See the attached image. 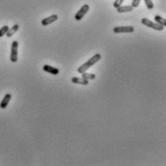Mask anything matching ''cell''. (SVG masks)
<instances>
[{
    "instance_id": "cell-1",
    "label": "cell",
    "mask_w": 166,
    "mask_h": 166,
    "mask_svg": "<svg viewBox=\"0 0 166 166\" xmlns=\"http://www.w3.org/2000/svg\"><path fill=\"white\" fill-rule=\"evenodd\" d=\"M101 54H98V53H97V54H95L94 56H92L88 61H86L84 64H82L80 67L77 68V72H79V74H83V72L87 71L91 67H93L96 63H98L99 60H101Z\"/></svg>"
},
{
    "instance_id": "cell-2",
    "label": "cell",
    "mask_w": 166,
    "mask_h": 166,
    "mask_svg": "<svg viewBox=\"0 0 166 166\" xmlns=\"http://www.w3.org/2000/svg\"><path fill=\"white\" fill-rule=\"evenodd\" d=\"M141 22H142V24H143V25L147 26V27H149V28L154 29V30H156V31H162V30L164 29L163 26L159 25V24H158V23H156V22H152V21H150V19L146 18V17L142 18Z\"/></svg>"
},
{
    "instance_id": "cell-3",
    "label": "cell",
    "mask_w": 166,
    "mask_h": 166,
    "mask_svg": "<svg viewBox=\"0 0 166 166\" xmlns=\"http://www.w3.org/2000/svg\"><path fill=\"white\" fill-rule=\"evenodd\" d=\"M17 55H18V42L14 41L12 43L11 46V56L10 59L13 63L17 62Z\"/></svg>"
},
{
    "instance_id": "cell-4",
    "label": "cell",
    "mask_w": 166,
    "mask_h": 166,
    "mask_svg": "<svg viewBox=\"0 0 166 166\" xmlns=\"http://www.w3.org/2000/svg\"><path fill=\"white\" fill-rule=\"evenodd\" d=\"M89 10H90L89 5L88 4H84L82 7L80 8V10H78V12L75 14V18L76 19V21H81V19L84 17V16L88 13Z\"/></svg>"
},
{
    "instance_id": "cell-5",
    "label": "cell",
    "mask_w": 166,
    "mask_h": 166,
    "mask_svg": "<svg viewBox=\"0 0 166 166\" xmlns=\"http://www.w3.org/2000/svg\"><path fill=\"white\" fill-rule=\"evenodd\" d=\"M134 31V27L130 25H125V26H117V27L113 28V32L116 34L119 33H132Z\"/></svg>"
},
{
    "instance_id": "cell-6",
    "label": "cell",
    "mask_w": 166,
    "mask_h": 166,
    "mask_svg": "<svg viewBox=\"0 0 166 166\" xmlns=\"http://www.w3.org/2000/svg\"><path fill=\"white\" fill-rule=\"evenodd\" d=\"M58 19V16L57 15H52V16H49L48 17H45L42 21V25L44 26H46V25H49L50 23H53L55 22Z\"/></svg>"
},
{
    "instance_id": "cell-7",
    "label": "cell",
    "mask_w": 166,
    "mask_h": 166,
    "mask_svg": "<svg viewBox=\"0 0 166 166\" xmlns=\"http://www.w3.org/2000/svg\"><path fill=\"white\" fill-rule=\"evenodd\" d=\"M11 98H12V95L11 94H6L4 96V98H2L1 102H0V108L5 109L6 107H7L9 102H10V101H11Z\"/></svg>"
},
{
    "instance_id": "cell-8",
    "label": "cell",
    "mask_w": 166,
    "mask_h": 166,
    "mask_svg": "<svg viewBox=\"0 0 166 166\" xmlns=\"http://www.w3.org/2000/svg\"><path fill=\"white\" fill-rule=\"evenodd\" d=\"M43 70L46 72H48V74H51V75H57L59 74V70L57 68H54L52 67L50 65H44Z\"/></svg>"
},
{
    "instance_id": "cell-9",
    "label": "cell",
    "mask_w": 166,
    "mask_h": 166,
    "mask_svg": "<svg viewBox=\"0 0 166 166\" xmlns=\"http://www.w3.org/2000/svg\"><path fill=\"white\" fill-rule=\"evenodd\" d=\"M71 82L75 83V84H80V85H88L89 80L87 79H84V78H79V77H72L71 78Z\"/></svg>"
},
{
    "instance_id": "cell-10",
    "label": "cell",
    "mask_w": 166,
    "mask_h": 166,
    "mask_svg": "<svg viewBox=\"0 0 166 166\" xmlns=\"http://www.w3.org/2000/svg\"><path fill=\"white\" fill-rule=\"evenodd\" d=\"M19 28V26L18 24H15V25H13L11 28H9V30L7 31V33H6V36H7L8 38H11L13 35L15 34V33L18 30Z\"/></svg>"
},
{
    "instance_id": "cell-11",
    "label": "cell",
    "mask_w": 166,
    "mask_h": 166,
    "mask_svg": "<svg viewBox=\"0 0 166 166\" xmlns=\"http://www.w3.org/2000/svg\"><path fill=\"white\" fill-rule=\"evenodd\" d=\"M133 7L130 6H120V7L117 8V12L118 13H127V12H131L133 11Z\"/></svg>"
},
{
    "instance_id": "cell-12",
    "label": "cell",
    "mask_w": 166,
    "mask_h": 166,
    "mask_svg": "<svg viewBox=\"0 0 166 166\" xmlns=\"http://www.w3.org/2000/svg\"><path fill=\"white\" fill-rule=\"evenodd\" d=\"M155 21H156V23H158L159 25L163 26V27H165V26H166V21H165V18H164V17H161L160 16L156 15V16H155Z\"/></svg>"
},
{
    "instance_id": "cell-13",
    "label": "cell",
    "mask_w": 166,
    "mask_h": 166,
    "mask_svg": "<svg viewBox=\"0 0 166 166\" xmlns=\"http://www.w3.org/2000/svg\"><path fill=\"white\" fill-rule=\"evenodd\" d=\"M82 75V78H84V79H87V80H94V79H96V75H94V74H89V72H83V74H81Z\"/></svg>"
},
{
    "instance_id": "cell-14",
    "label": "cell",
    "mask_w": 166,
    "mask_h": 166,
    "mask_svg": "<svg viewBox=\"0 0 166 166\" xmlns=\"http://www.w3.org/2000/svg\"><path fill=\"white\" fill-rule=\"evenodd\" d=\"M9 30V26L8 25H4L2 28H0V38L3 37L4 35H6V33Z\"/></svg>"
},
{
    "instance_id": "cell-15",
    "label": "cell",
    "mask_w": 166,
    "mask_h": 166,
    "mask_svg": "<svg viewBox=\"0 0 166 166\" xmlns=\"http://www.w3.org/2000/svg\"><path fill=\"white\" fill-rule=\"evenodd\" d=\"M144 1H145V4H146V6H147V8L149 10L154 9V3H152V0H144Z\"/></svg>"
},
{
    "instance_id": "cell-16",
    "label": "cell",
    "mask_w": 166,
    "mask_h": 166,
    "mask_svg": "<svg viewBox=\"0 0 166 166\" xmlns=\"http://www.w3.org/2000/svg\"><path fill=\"white\" fill-rule=\"evenodd\" d=\"M123 2H124V0H115V2H114V4H113L114 8L117 9L118 7H120V6H122Z\"/></svg>"
},
{
    "instance_id": "cell-17",
    "label": "cell",
    "mask_w": 166,
    "mask_h": 166,
    "mask_svg": "<svg viewBox=\"0 0 166 166\" xmlns=\"http://www.w3.org/2000/svg\"><path fill=\"white\" fill-rule=\"evenodd\" d=\"M141 0H132V3H131V6L133 8H137L139 6V3H140Z\"/></svg>"
}]
</instances>
